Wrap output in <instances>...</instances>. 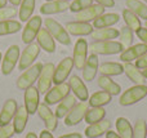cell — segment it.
<instances>
[{"instance_id":"1","label":"cell","mask_w":147,"mask_h":138,"mask_svg":"<svg viewBox=\"0 0 147 138\" xmlns=\"http://www.w3.org/2000/svg\"><path fill=\"white\" fill-rule=\"evenodd\" d=\"M88 49L90 50L92 54H117L121 53L124 49H123L121 44L119 41L115 40H103V41H94L90 45L88 46Z\"/></svg>"},{"instance_id":"2","label":"cell","mask_w":147,"mask_h":138,"mask_svg":"<svg viewBox=\"0 0 147 138\" xmlns=\"http://www.w3.org/2000/svg\"><path fill=\"white\" fill-rule=\"evenodd\" d=\"M43 63L38 62V63L30 66L27 70H25V72H22L20 77L17 79V88L18 89L26 90L27 88L32 87L34 83L39 79V75H40L41 70H43Z\"/></svg>"},{"instance_id":"3","label":"cell","mask_w":147,"mask_h":138,"mask_svg":"<svg viewBox=\"0 0 147 138\" xmlns=\"http://www.w3.org/2000/svg\"><path fill=\"white\" fill-rule=\"evenodd\" d=\"M146 96H147V87L145 84L134 85V87L128 88L123 93L119 100V103H120V106H132L134 103L140 102L141 100H143Z\"/></svg>"},{"instance_id":"4","label":"cell","mask_w":147,"mask_h":138,"mask_svg":"<svg viewBox=\"0 0 147 138\" xmlns=\"http://www.w3.org/2000/svg\"><path fill=\"white\" fill-rule=\"evenodd\" d=\"M45 28L52 35V38L56 39L58 43L63 44V45H70V44H71V39H70V35H69V32H67V30L59 22H57L56 20H53V18H47Z\"/></svg>"},{"instance_id":"5","label":"cell","mask_w":147,"mask_h":138,"mask_svg":"<svg viewBox=\"0 0 147 138\" xmlns=\"http://www.w3.org/2000/svg\"><path fill=\"white\" fill-rule=\"evenodd\" d=\"M70 94V84L69 83H62V84H57L56 87L51 88L48 92L45 93L44 97V102L47 105H56L59 103L63 98H66Z\"/></svg>"},{"instance_id":"6","label":"cell","mask_w":147,"mask_h":138,"mask_svg":"<svg viewBox=\"0 0 147 138\" xmlns=\"http://www.w3.org/2000/svg\"><path fill=\"white\" fill-rule=\"evenodd\" d=\"M41 17L40 15H34L27 21V23L25 25V28L22 31V41L25 44H31L35 38L38 36L39 31L41 28Z\"/></svg>"},{"instance_id":"7","label":"cell","mask_w":147,"mask_h":138,"mask_svg":"<svg viewBox=\"0 0 147 138\" xmlns=\"http://www.w3.org/2000/svg\"><path fill=\"white\" fill-rule=\"evenodd\" d=\"M20 61V46L10 45L5 52L4 58L1 61V72L3 75H9L14 70L17 62Z\"/></svg>"},{"instance_id":"8","label":"cell","mask_w":147,"mask_h":138,"mask_svg":"<svg viewBox=\"0 0 147 138\" xmlns=\"http://www.w3.org/2000/svg\"><path fill=\"white\" fill-rule=\"evenodd\" d=\"M39 53H40V46L36 43H31L28 44L25 48V50L22 52L18 61V67L20 70H27L30 66H32L35 59L38 58Z\"/></svg>"},{"instance_id":"9","label":"cell","mask_w":147,"mask_h":138,"mask_svg":"<svg viewBox=\"0 0 147 138\" xmlns=\"http://www.w3.org/2000/svg\"><path fill=\"white\" fill-rule=\"evenodd\" d=\"M54 65L53 63H45L43 66L40 75L38 79V90L39 93L45 94L49 89H51L52 84H53V75H54Z\"/></svg>"},{"instance_id":"10","label":"cell","mask_w":147,"mask_h":138,"mask_svg":"<svg viewBox=\"0 0 147 138\" xmlns=\"http://www.w3.org/2000/svg\"><path fill=\"white\" fill-rule=\"evenodd\" d=\"M74 69V59L72 57H66L58 63V66L54 69V75H53V83L54 84H62L66 81L69 77L70 72Z\"/></svg>"},{"instance_id":"11","label":"cell","mask_w":147,"mask_h":138,"mask_svg":"<svg viewBox=\"0 0 147 138\" xmlns=\"http://www.w3.org/2000/svg\"><path fill=\"white\" fill-rule=\"evenodd\" d=\"M89 108V103L86 102H79L71 108L69 114L65 116V125L67 127H74L76 124H79L84 118L85 114Z\"/></svg>"},{"instance_id":"12","label":"cell","mask_w":147,"mask_h":138,"mask_svg":"<svg viewBox=\"0 0 147 138\" xmlns=\"http://www.w3.org/2000/svg\"><path fill=\"white\" fill-rule=\"evenodd\" d=\"M88 43H86L85 39H79L75 44V48H74V66L78 70H83L84 65L86 62L88 58Z\"/></svg>"},{"instance_id":"13","label":"cell","mask_w":147,"mask_h":138,"mask_svg":"<svg viewBox=\"0 0 147 138\" xmlns=\"http://www.w3.org/2000/svg\"><path fill=\"white\" fill-rule=\"evenodd\" d=\"M38 114H39L41 120L44 121V124H45L47 131H49V132L56 131L57 127H58V118H57L56 114L49 108V106L47 105L45 102L39 105Z\"/></svg>"},{"instance_id":"14","label":"cell","mask_w":147,"mask_h":138,"mask_svg":"<svg viewBox=\"0 0 147 138\" xmlns=\"http://www.w3.org/2000/svg\"><path fill=\"white\" fill-rule=\"evenodd\" d=\"M39 94L40 93H39L38 88H35L34 85L25 90V107L28 115H34L35 112H38V107L40 105Z\"/></svg>"},{"instance_id":"15","label":"cell","mask_w":147,"mask_h":138,"mask_svg":"<svg viewBox=\"0 0 147 138\" xmlns=\"http://www.w3.org/2000/svg\"><path fill=\"white\" fill-rule=\"evenodd\" d=\"M105 13V7L99 4H92L90 7L83 9L81 12L76 13V21H80V22H90V21H94L102 15Z\"/></svg>"},{"instance_id":"16","label":"cell","mask_w":147,"mask_h":138,"mask_svg":"<svg viewBox=\"0 0 147 138\" xmlns=\"http://www.w3.org/2000/svg\"><path fill=\"white\" fill-rule=\"evenodd\" d=\"M67 9H70V3L67 0H53V1H47L40 7L41 14H58L63 13Z\"/></svg>"},{"instance_id":"17","label":"cell","mask_w":147,"mask_h":138,"mask_svg":"<svg viewBox=\"0 0 147 138\" xmlns=\"http://www.w3.org/2000/svg\"><path fill=\"white\" fill-rule=\"evenodd\" d=\"M70 89L74 92V96L76 98L81 101V102H85L89 100V93H88V88L85 87L84 81L78 76V75H72L70 77Z\"/></svg>"},{"instance_id":"18","label":"cell","mask_w":147,"mask_h":138,"mask_svg":"<svg viewBox=\"0 0 147 138\" xmlns=\"http://www.w3.org/2000/svg\"><path fill=\"white\" fill-rule=\"evenodd\" d=\"M145 53H147V45L143 43H140V44L129 46L128 49H124L121 52V54H120V59L123 62H132L133 59L140 58Z\"/></svg>"},{"instance_id":"19","label":"cell","mask_w":147,"mask_h":138,"mask_svg":"<svg viewBox=\"0 0 147 138\" xmlns=\"http://www.w3.org/2000/svg\"><path fill=\"white\" fill-rule=\"evenodd\" d=\"M98 57L97 54H90V56L86 58V62L83 67V79L85 81H92V80L96 77L97 72H98Z\"/></svg>"},{"instance_id":"20","label":"cell","mask_w":147,"mask_h":138,"mask_svg":"<svg viewBox=\"0 0 147 138\" xmlns=\"http://www.w3.org/2000/svg\"><path fill=\"white\" fill-rule=\"evenodd\" d=\"M67 32L75 36H85L90 35L93 32V26L88 22H80V21H74V22H69L65 27Z\"/></svg>"},{"instance_id":"21","label":"cell","mask_w":147,"mask_h":138,"mask_svg":"<svg viewBox=\"0 0 147 138\" xmlns=\"http://www.w3.org/2000/svg\"><path fill=\"white\" fill-rule=\"evenodd\" d=\"M110 128H111V121L103 119V120L98 121V123L90 124L85 129V136L88 138H98L103 136V134H106L110 131Z\"/></svg>"},{"instance_id":"22","label":"cell","mask_w":147,"mask_h":138,"mask_svg":"<svg viewBox=\"0 0 147 138\" xmlns=\"http://www.w3.org/2000/svg\"><path fill=\"white\" fill-rule=\"evenodd\" d=\"M36 39H38V44L41 49H44L48 53L56 52V41H54V39L52 38V35L48 32L47 28H40Z\"/></svg>"},{"instance_id":"23","label":"cell","mask_w":147,"mask_h":138,"mask_svg":"<svg viewBox=\"0 0 147 138\" xmlns=\"http://www.w3.org/2000/svg\"><path fill=\"white\" fill-rule=\"evenodd\" d=\"M17 102L14 100H8L3 106V110L0 112V127L7 125L12 121L14 118L16 112H17Z\"/></svg>"},{"instance_id":"24","label":"cell","mask_w":147,"mask_h":138,"mask_svg":"<svg viewBox=\"0 0 147 138\" xmlns=\"http://www.w3.org/2000/svg\"><path fill=\"white\" fill-rule=\"evenodd\" d=\"M120 35V31L117 28L112 27H105V28H96L93 30V32L90 34L92 39H94L96 41H103V40H114L117 39Z\"/></svg>"},{"instance_id":"25","label":"cell","mask_w":147,"mask_h":138,"mask_svg":"<svg viewBox=\"0 0 147 138\" xmlns=\"http://www.w3.org/2000/svg\"><path fill=\"white\" fill-rule=\"evenodd\" d=\"M97 84L101 88L102 90L110 93L111 96H117L120 92H121V88L117 83H115L114 80L110 76H105V75H101V76L97 79Z\"/></svg>"},{"instance_id":"26","label":"cell","mask_w":147,"mask_h":138,"mask_svg":"<svg viewBox=\"0 0 147 138\" xmlns=\"http://www.w3.org/2000/svg\"><path fill=\"white\" fill-rule=\"evenodd\" d=\"M119 21H120V15L117 13H103L97 20L93 21V27L94 28L111 27V26L116 25Z\"/></svg>"},{"instance_id":"27","label":"cell","mask_w":147,"mask_h":138,"mask_svg":"<svg viewBox=\"0 0 147 138\" xmlns=\"http://www.w3.org/2000/svg\"><path fill=\"white\" fill-rule=\"evenodd\" d=\"M124 72L127 74L128 79L130 81H133L136 85H142L145 81V76H143L142 71L138 69L136 65H133L132 62H125L124 65Z\"/></svg>"},{"instance_id":"28","label":"cell","mask_w":147,"mask_h":138,"mask_svg":"<svg viewBox=\"0 0 147 138\" xmlns=\"http://www.w3.org/2000/svg\"><path fill=\"white\" fill-rule=\"evenodd\" d=\"M27 121H28V112L25 106H21V107L17 108V112L14 115V121H13L16 133H22L25 131L26 125H27Z\"/></svg>"},{"instance_id":"29","label":"cell","mask_w":147,"mask_h":138,"mask_svg":"<svg viewBox=\"0 0 147 138\" xmlns=\"http://www.w3.org/2000/svg\"><path fill=\"white\" fill-rule=\"evenodd\" d=\"M98 71L105 76H117L124 72V66L119 62H105L98 67Z\"/></svg>"},{"instance_id":"30","label":"cell","mask_w":147,"mask_h":138,"mask_svg":"<svg viewBox=\"0 0 147 138\" xmlns=\"http://www.w3.org/2000/svg\"><path fill=\"white\" fill-rule=\"evenodd\" d=\"M75 105H76V97L72 96V94H69L66 98H63V100L58 103V106H57L56 112L54 114H56V116L58 119H62L71 111V108Z\"/></svg>"},{"instance_id":"31","label":"cell","mask_w":147,"mask_h":138,"mask_svg":"<svg viewBox=\"0 0 147 138\" xmlns=\"http://www.w3.org/2000/svg\"><path fill=\"white\" fill-rule=\"evenodd\" d=\"M111 98H112V96L110 93L101 90V92L93 93L90 96V98L88 100L89 101L88 103L90 105V107H103V106L109 105L111 102Z\"/></svg>"},{"instance_id":"32","label":"cell","mask_w":147,"mask_h":138,"mask_svg":"<svg viewBox=\"0 0 147 138\" xmlns=\"http://www.w3.org/2000/svg\"><path fill=\"white\" fill-rule=\"evenodd\" d=\"M125 4L128 9L132 10L138 18L147 21V4H145L142 0H127Z\"/></svg>"},{"instance_id":"33","label":"cell","mask_w":147,"mask_h":138,"mask_svg":"<svg viewBox=\"0 0 147 138\" xmlns=\"http://www.w3.org/2000/svg\"><path fill=\"white\" fill-rule=\"evenodd\" d=\"M35 4H36V0H22V1H21L18 15H20V20L22 21V22H27V21L32 17L34 9H35Z\"/></svg>"},{"instance_id":"34","label":"cell","mask_w":147,"mask_h":138,"mask_svg":"<svg viewBox=\"0 0 147 138\" xmlns=\"http://www.w3.org/2000/svg\"><path fill=\"white\" fill-rule=\"evenodd\" d=\"M105 116H106V110L103 107H90L86 111L84 120H85V123H88L90 125V124L103 120Z\"/></svg>"},{"instance_id":"35","label":"cell","mask_w":147,"mask_h":138,"mask_svg":"<svg viewBox=\"0 0 147 138\" xmlns=\"http://www.w3.org/2000/svg\"><path fill=\"white\" fill-rule=\"evenodd\" d=\"M116 131L121 138H133V128L129 120L125 118L116 119Z\"/></svg>"},{"instance_id":"36","label":"cell","mask_w":147,"mask_h":138,"mask_svg":"<svg viewBox=\"0 0 147 138\" xmlns=\"http://www.w3.org/2000/svg\"><path fill=\"white\" fill-rule=\"evenodd\" d=\"M123 20H124L127 27H129L132 31H137L142 27V23H141V20L127 8V9L123 10Z\"/></svg>"},{"instance_id":"37","label":"cell","mask_w":147,"mask_h":138,"mask_svg":"<svg viewBox=\"0 0 147 138\" xmlns=\"http://www.w3.org/2000/svg\"><path fill=\"white\" fill-rule=\"evenodd\" d=\"M22 28L21 23L14 20H7L0 22V36L1 35H10V34H16Z\"/></svg>"},{"instance_id":"38","label":"cell","mask_w":147,"mask_h":138,"mask_svg":"<svg viewBox=\"0 0 147 138\" xmlns=\"http://www.w3.org/2000/svg\"><path fill=\"white\" fill-rule=\"evenodd\" d=\"M119 38H120V41H119V43L121 44L123 49H128L129 46H132L133 40H134V36H133V31L130 30L129 27H127V26L121 27Z\"/></svg>"},{"instance_id":"39","label":"cell","mask_w":147,"mask_h":138,"mask_svg":"<svg viewBox=\"0 0 147 138\" xmlns=\"http://www.w3.org/2000/svg\"><path fill=\"white\" fill-rule=\"evenodd\" d=\"M147 137V124L146 120L138 119L133 128V138H146Z\"/></svg>"},{"instance_id":"40","label":"cell","mask_w":147,"mask_h":138,"mask_svg":"<svg viewBox=\"0 0 147 138\" xmlns=\"http://www.w3.org/2000/svg\"><path fill=\"white\" fill-rule=\"evenodd\" d=\"M92 4H93V0H74L70 4V10L74 13H79L85 8L90 7Z\"/></svg>"},{"instance_id":"41","label":"cell","mask_w":147,"mask_h":138,"mask_svg":"<svg viewBox=\"0 0 147 138\" xmlns=\"http://www.w3.org/2000/svg\"><path fill=\"white\" fill-rule=\"evenodd\" d=\"M17 14V9L14 7H5L3 9H0V22L1 21H7L9 18H13Z\"/></svg>"},{"instance_id":"42","label":"cell","mask_w":147,"mask_h":138,"mask_svg":"<svg viewBox=\"0 0 147 138\" xmlns=\"http://www.w3.org/2000/svg\"><path fill=\"white\" fill-rule=\"evenodd\" d=\"M14 127L13 124H7V125L0 127V138H10L14 134Z\"/></svg>"},{"instance_id":"43","label":"cell","mask_w":147,"mask_h":138,"mask_svg":"<svg viewBox=\"0 0 147 138\" xmlns=\"http://www.w3.org/2000/svg\"><path fill=\"white\" fill-rule=\"evenodd\" d=\"M136 66H137L140 70L147 69V53H145L143 56H141L140 58L136 59Z\"/></svg>"},{"instance_id":"44","label":"cell","mask_w":147,"mask_h":138,"mask_svg":"<svg viewBox=\"0 0 147 138\" xmlns=\"http://www.w3.org/2000/svg\"><path fill=\"white\" fill-rule=\"evenodd\" d=\"M137 32V36H138V39L141 40V43H143V44H146L147 45V28L146 27H141L140 30H137L136 31Z\"/></svg>"},{"instance_id":"45","label":"cell","mask_w":147,"mask_h":138,"mask_svg":"<svg viewBox=\"0 0 147 138\" xmlns=\"http://www.w3.org/2000/svg\"><path fill=\"white\" fill-rule=\"evenodd\" d=\"M94 1H97V4L105 8H112L115 5V0H94Z\"/></svg>"},{"instance_id":"46","label":"cell","mask_w":147,"mask_h":138,"mask_svg":"<svg viewBox=\"0 0 147 138\" xmlns=\"http://www.w3.org/2000/svg\"><path fill=\"white\" fill-rule=\"evenodd\" d=\"M58 138H83V137H81L80 133H70V134H63V136Z\"/></svg>"},{"instance_id":"47","label":"cell","mask_w":147,"mask_h":138,"mask_svg":"<svg viewBox=\"0 0 147 138\" xmlns=\"http://www.w3.org/2000/svg\"><path fill=\"white\" fill-rule=\"evenodd\" d=\"M39 138H53V134H52L49 131H43L40 133V137Z\"/></svg>"},{"instance_id":"48","label":"cell","mask_w":147,"mask_h":138,"mask_svg":"<svg viewBox=\"0 0 147 138\" xmlns=\"http://www.w3.org/2000/svg\"><path fill=\"white\" fill-rule=\"evenodd\" d=\"M106 138H121L116 132H112V131H109L106 133Z\"/></svg>"},{"instance_id":"49","label":"cell","mask_w":147,"mask_h":138,"mask_svg":"<svg viewBox=\"0 0 147 138\" xmlns=\"http://www.w3.org/2000/svg\"><path fill=\"white\" fill-rule=\"evenodd\" d=\"M8 1L12 3L13 7H17V5H20V4H21V1H22V0H8Z\"/></svg>"},{"instance_id":"50","label":"cell","mask_w":147,"mask_h":138,"mask_svg":"<svg viewBox=\"0 0 147 138\" xmlns=\"http://www.w3.org/2000/svg\"><path fill=\"white\" fill-rule=\"evenodd\" d=\"M26 138H38V136L35 133H32V132H30V133L26 134Z\"/></svg>"},{"instance_id":"51","label":"cell","mask_w":147,"mask_h":138,"mask_svg":"<svg viewBox=\"0 0 147 138\" xmlns=\"http://www.w3.org/2000/svg\"><path fill=\"white\" fill-rule=\"evenodd\" d=\"M7 1H8V0H0V9L5 8V5H7Z\"/></svg>"},{"instance_id":"52","label":"cell","mask_w":147,"mask_h":138,"mask_svg":"<svg viewBox=\"0 0 147 138\" xmlns=\"http://www.w3.org/2000/svg\"><path fill=\"white\" fill-rule=\"evenodd\" d=\"M142 74H143V76H145V79H147V69L142 70Z\"/></svg>"},{"instance_id":"53","label":"cell","mask_w":147,"mask_h":138,"mask_svg":"<svg viewBox=\"0 0 147 138\" xmlns=\"http://www.w3.org/2000/svg\"><path fill=\"white\" fill-rule=\"evenodd\" d=\"M1 61H3V57H1V52H0V66H1Z\"/></svg>"},{"instance_id":"54","label":"cell","mask_w":147,"mask_h":138,"mask_svg":"<svg viewBox=\"0 0 147 138\" xmlns=\"http://www.w3.org/2000/svg\"><path fill=\"white\" fill-rule=\"evenodd\" d=\"M145 27L147 28V21H146V22H145Z\"/></svg>"},{"instance_id":"55","label":"cell","mask_w":147,"mask_h":138,"mask_svg":"<svg viewBox=\"0 0 147 138\" xmlns=\"http://www.w3.org/2000/svg\"><path fill=\"white\" fill-rule=\"evenodd\" d=\"M45 1H53V0H45Z\"/></svg>"},{"instance_id":"56","label":"cell","mask_w":147,"mask_h":138,"mask_svg":"<svg viewBox=\"0 0 147 138\" xmlns=\"http://www.w3.org/2000/svg\"><path fill=\"white\" fill-rule=\"evenodd\" d=\"M67 1H69V0H67Z\"/></svg>"},{"instance_id":"57","label":"cell","mask_w":147,"mask_h":138,"mask_svg":"<svg viewBox=\"0 0 147 138\" xmlns=\"http://www.w3.org/2000/svg\"><path fill=\"white\" fill-rule=\"evenodd\" d=\"M142 1H143V0H142Z\"/></svg>"}]
</instances>
